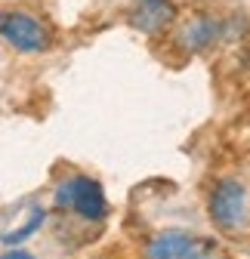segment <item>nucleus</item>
<instances>
[{"instance_id":"obj_5","label":"nucleus","mask_w":250,"mask_h":259,"mask_svg":"<svg viewBox=\"0 0 250 259\" xmlns=\"http://www.w3.org/2000/svg\"><path fill=\"white\" fill-rule=\"evenodd\" d=\"M195 244H198L195 235L170 229V232H161V235L151 238L145 256H148V259H185V256L195 250Z\"/></svg>"},{"instance_id":"obj_2","label":"nucleus","mask_w":250,"mask_h":259,"mask_svg":"<svg viewBox=\"0 0 250 259\" xmlns=\"http://www.w3.org/2000/svg\"><path fill=\"white\" fill-rule=\"evenodd\" d=\"M0 37L19 53H40L50 47V31L31 13H0Z\"/></svg>"},{"instance_id":"obj_3","label":"nucleus","mask_w":250,"mask_h":259,"mask_svg":"<svg viewBox=\"0 0 250 259\" xmlns=\"http://www.w3.org/2000/svg\"><path fill=\"white\" fill-rule=\"evenodd\" d=\"M247 216V191L238 179H223L210 194V219L220 229L232 232Z\"/></svg>"},{"instance_id":"obj_7","label":"nucleus","mask_w":250,"mask_h":259,"mask_svg":"<svg viewBox=\"0 0 250 259\" xmlns=\"http://www.w3.org/2000/svg\"><path fill=\"white\" fill-rule=\"evenodd\" d=\"M44 222V210H34V219H28L25 225H22V229L19 232H10V235H4V244H16V241H22V238H28L31 232H34L37 229V225Z\"/></svg>"},{"instance_id":"obj_1","label":"nucleus","mask_w":250,"mask_h":259,"mask_svg":"<svg viewBox=\"0 0 250 259\" xmlns=\"http://www.w3.org/2000/svg\"><path fill=\"white\" fill-rule=\"evenodd\" d=\"M56 204L74 210L84 219H102L108 213V204H105V194H102L99 182L90 179V176H71V179H65V182L59 185V191H56Z\"/></svg>"},{"instance_id":"obj_9","label":"nucleus","mask_w":250,"mask_h":259,"mask_svg":"<svg viewBox=\"0 0 250 259\" xmlns=\"http://www.w3.org/2000/svg\"><path fill=\"white\" fill-rule=\"evenodd\" d=\"M0 259H34L31 253H25V250H10V253H4Z\"/></svg>"},{"instance_id":"obj_6","label":"nucleus","mask_w":250,"mask_h":259,"mask_svg":"<svg viewBox=\"0 0 250 259\" xmlns=\"http://www.w3.org/2000/svg\"><path fill=\"white\" fill-rule=\"evenodd\" d=\"M213 34H216V25L210 19H195L189 28L182 31V44L189 50H201V47H207L213 40Z\"/></svg>"},{"instance_id":"obj_8","label":"nucleus","mask_w":250,"mask_h":259,"mask_svg":"<svg viewBox=\"0 0 250 259\" xmlns=\"http://www.w3.org/2000/svg\"><path fill=\"white\" fill-rule=\"evenodd\" d=\"M185 259H220V253H216V247L213 244H195V250L189 253V256H185Z\"/></svg>"},{"instance_id":"obj_4","label":"nucleus","mask_w":250,"mask_h":259,"mask_svg":"<svg viewBox=\"0 0 250 259\" xmlns=\"http://www.w3.org/2000/svg\"><path fill=\"white\" fill-rule=\"evenodd\" d=\"M130 22L142 34H161L176 22V7L173 0H136L130 10Z\"/></svg>"}]
</instances>
